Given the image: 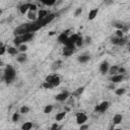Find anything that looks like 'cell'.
Here are the masks:
<instances>
[{
	"label": "cell",
	"instance_id": "cell-24",
	"mask_svg": "<svg viewBox=\"0 0 130 130\" xmlns=\"http://www.w3.org/2000/svg\"><path fill=\"white\" fill-rule=\"evenodd\" d=\"M65 116H66V112H60V113H58L57 115H56V117H55V119H56V121H61V120H63L64 118H65Z\"/></svg>",
	"mask_w": 130,
	"mask_h": 130
},
{
	"label": "cell",
	"instance_id": "cell-32",
	"mask_svg": "<svg viewBox=\"0 0 130 130\" xmlns=\"http://www.w3.org/2000/svg\"><path fill=\"white\" fill-rule=\"evenodd\" d=\"M30 112V108L28 106H22L20 108V114H28Z\"/></svg>",
	"mask_w": 130,
	"mask_h": 130
},
{
	"label": "cell",
	"instance_id": "cell-7",
	"mask_svg": "<svg viewBox=\"0 0 130 130\" xmlns=\"http://www.w3.org/2000/svg\"><path fill=\"white\" fill-rule=\"evenodd\" d=\"M69 32H70V30H64L62 34H60L59 37H58V42L63 44L65 41L68 39V34H69Z\"/></svg>",
	"mask_w": 130,
	"mask_h": 130
},
{
	"label": "cell",
	"instance_id": "cell-29",
	"mask_svg": "<svg viewBox=\"0 0 130 130\" xmlns=\"http://www.w3.org/2000/svg\"><path fill=\"white\" fill-rule=\"evenodd\" d=\"M53 111V106L52 105H47L44 109V113L45 114H50L51 112Z\"/></svg>",
	"mask_w": 130,
	"mask_h": 130
},
{
	"label": "cell",
	"instance_id": "cell-1",
	"mask_svg": "<svg viewBox=\"0 0 130 130\" xmlns=\"http://www.w3.org/2000/svg\"><path fill=\"white\" fill-rule=\"evenodd\" d=\"M16 76V72L14 70V68L11 65H7L5 68V73H4V80L6 84H11L12 81L15 79Z\"/></svg>",
	"mask_w": 130,
	"mask_h": 130
},
{
	"label": "cell",
	"instance_id": "cell-20",
	"mask_svg": "<svg viewBox=\"0 0 130 130\" xmlns=\"http://www.w3.org/2000/svg\"><path fill=\"white\" fill-rule=\"evenodd\" d=\"M90 55H81V56H79L77 58V60H78L79 63H86L88 61H90Z\"/></svg>",
	"mask_w": 130,
	"mask_h": 130
},
{
	"label": "cell",
	"instance_id": "cell-11",
	"mask_svg": "<svg viewBox=\"0 0 130 130\" xmlns=\"http://www.w3.org/2000/svg\"><path fill=\"white\" fill-rule=\"evenodd\" d=\"M109 106H110L109 102H107V101L102 102V103L99 105V112H100V113H105V112L108 110Z\"/></svg>",
	"mask_w": 130,
	"mask_h": 130
},
{
	"label": "cell",
	"instance_id": "cell-3",
	"mask_svg": "<svg viewBox=\"0 0 130 130\" xmlns=\"http://www.w3.org/2000/svg\"><path fill=\"white\" fill-rule=\"evenodd\" d=\"M46 82H49V84H51L53 86V88L55 86H58L61 82V79L60 77L57 75V74H51V75H49L46 77Z\"/></svg>",
	"mask_w": 130,
	"mask_h": 130
},
{
	"label": "cell",
	"instance_id": "cell-10",
	"mask_svg": "<svg viewBox=\"0 0 130 130\" xmlns=\"http://www.w3.org/2000/svg\"><path fill=\"white\" fill-rule=\"evenodd\" d=\"M20 37L22 43H26V42H30L32 38H34V34H32V32H26V34L20 36Z\"/></svg>",
	"mask_w": 130,
	"mask_h": 130
},
{
	"label": "cell",
	"instance_id": "cell-40",
	"mask_svg": "<svg viewBox=\"0 0 130 130\" xmlns=\"http://www.w3.org/2000/svg\"><path fill=\"white\" fill-rule=\"evenodd\" d=\"M81 13H82V8H81V7H78V8L75 10V13H74V15H75L76 18H77V16H79Z\"/></svg>",
	"mask_w": 130,
	"mask_h": 130
},
{
	"label": "cell",
	"instance_id": "cell-5",
	"mask_svg": "<svg viewBox=\"0 0 130 130\" xmlns=\"http://www.w3.org/2000/svg\"><path fill=\"white\" fill-rule=\"evenodd\" d=\"M111 43L116 46H124L127 43V39L126 38H112Z\"/></svg>",
	"mask_w": 130,
	"mask_h": 130
},
{
	"label": "cell",
	"instance_id": "cell-34",
	"mask_svg": "<svg viewBox=\"0 0 130 130\" xmlns=\"http://www.w3.org/2000/svg\"><path fill=\"white\" fill-rule=\"evenodd\" d=\"M44 88H46V90H51V88H53V86L51 84H49V82H45L43 84V86H42Z\"/></svg>",
	"mask_w": 130,
	"mask_h": 130
},
{
	"label": "cell",
	"instance_id": "cell-17",
	"mask_svg": "<svg viewBox=\"0 0 130 130\" xmlns=\"http://www.w3.org/2000/svg\"><path fill=\"white\" fill-rule=\"evenodd\" d=\"M30 3H24V4H22V5L20 6V11L22 14H24V13H26V12L28 11V9H30Z\"/></svg>",
	"mask_w": 130,
	"mask_h": 130
},
{
	"label": "cell",
	"instance_id": "cell-28",
	"mask_svg": "<svg viewBox=\"0 0 130 130\" xmlns=\"http://www.w3.org/2000/svg\"><path fill=\"white\" fill-rule=\"evenodd\" d=\"M125 92H126V90L124 88H117L115 90V94L117 96H123V94H125Z\"/></svg>",
	"mask_w": 130,
	"mask_h": 130
},
{
	"label": "cell",
	"instance_id": "cell-13",
	"mask_svg": "<svg viewBox=\"0 0 130 130\" xmlns=\"http://www.w3.org/2000/svg\"><path fill=\"white\" fill-rule=\"evenodd\" d=\"M49 15V11L46 10V9H41L39 11V14H38V20H42L44 18H46L47 16Z\"/></svg>",
	"mask_w": 130,
	"mask_h": 130
},
{
	"label": "cell",
	"instance_id": "cell-33",
	"mask_svg": "<svg viewBox=\"0 0 130 130\" xmlns=\"http://www.w3.org/2000/svg\"><path fill=\"white\" fill-rule=\"evenodd\" d=\"M26 50H28V46H26V45H24V44H22V45L18 47V51H20L22 53H24Z\"/></svg>",
	"mask_w": 130,
	"mask_h": 130
},
{
	"label": "cell",
	"instance_id": "cell-23",
	"mask_svg": "<svg viewBox=\"0 0 130 130\" xmlns=\"http://www.w3.org/2000/svg\"><path fill=\"white\" fill-rule=\"evenodd\" d=\"M79 37H80L79 35H77V34H74V35H72V36L68 37V40H69V42H70V43H72V44L75 46V43H76V41L78 40V38H79Z\"/></svg>",
	"mask_w": 130,
	"mask_h": 130
},
{
	"label": "cell",
	"instance_id": "cell-8",
	"mask_svg": "<svg viewBox=\"0 0 130 130\" xmlns=\"http://www.w3.org/2000/svg\"><path fill=\"white\" fill-rule=\"evenodd\" d=\"M124 80V75H121V74H116V75H113L111 77V81L112 84H120Z\"/></svg>",
	"mask_w": 130,
	"mask_h": 130
},
{
	"label": "cell",
	"instance_id": "cell-45",
	"mask_svg": "<svg viewBox=\"0 0 130 130\" xmlns=\"http://www.w3.org/2000/svg\"><path fill=\"white\" fill-rule=\"evenodd\" d=\"M55 34V32H49V35H50V36H53Z\"/></svg>",
	"mask_w": 130,
	"mask_h": 130
},
{
	"label": "cell",
	"instance_id": "cell-14",
	"mask_svg": "<svg viewBox=\"0 0 130 130\" xmlns=\"http://www.w3.org/2000/svg\"><path fill=\"white\" fill-rule=\"evenodd\" d=\"M122 119H123V117H122L121 114H116V115L113 117V124H114V125L120 124V123L122 122Z\"/></svg>",
	"mask_w": 130,
	"mask_h": 130
},
{
	"label": "cell",
	"instance_id": "cell-2",
	"mask_svg": "<svg viewBox=\"0 0 130 130\" xmlns=\"http://www.w3.org/2000/svg\"><path fill=\"white\" fill-rule=\"evenodd\" d=\"M28 30H30V24H24L16 28L13 32V34L16 37H20V36H22V35L26 34V32H28Z\"/></svg>",
	"mask_w": 130,
	"mask_h": 130
},
{
	"label": "cell",
	"instance_id": "cell-38",
	"mask_svg": "<svg viewBox=\"0 0 130 130\" xmlns=\"http://www.w3.org/2000/svg\"><path fill=\"white\" fill-rule=\"evenodd\" d=\"M37 8H38V6L36 5V4H32V3H30V11H32V12H35L36 10H37Z\"/></svg>",
	"mask_w": 130,
	"mask_h": 130
},
{
	"label": "cell",
	"instance_id": "cell-39",
	"mask_svg": "<svg viewBox=\"0 0 130 130\" xmlns=\"http://www.w3.org/2000/svg\"><path fill=\"white\" fill-rule=\"evenodd\" d=\"M127 71H126V69L124 68V67H119V69H118V72H117V74L119 73V74H121V75H124L125 73H126Z\"/></svg>",
	"mask_w": 130,
	"mask_h": 130
},
{
	"label": "cell",
	"instance_id": "cell-15",
	"mask_svg": "<svg viewBox=\"0 0 130 130\" xmlns=\"http://www.w3.org/2000/svg\"><path fill=\"white\" fill-rule=\"evenodd\" d=\"M98 12H99V9H98V8H94V9L90 10V13H88V20H94L96 16L98 15Z\"/></svg>",
	"mask_w": 130,
	"mask_h": 130
},
{
	"label": "cell",
	"instance_id": "cell-48",
	"mask_svg": "<svg viewBox=\"0 0 130 130\" xmlns=\"http://www.w3.org/2000/svg\"><path fill=\"white\" fill-rule=\"evenodd\" d=\"M0 65H1V60H0Z\"/></svg>",
	"mask_w": 130,
	"mask_h": 130
},
{
	"label": "cell",
	"instance_id": "cell-9",
	"mask_svg": "<svg viewBox=\"0 0 130 130\" xmlns=\"http://www.w3.org/2000/svg\"><path fill=\"white\" fill-rule=\"evenodd\" d=\"M109 67H110V65H109V62H108V61H104V62H102L101 65H100V71L102 72V74H106V73H108Z\"/></svg>",
	"mask_w": 130,
	"mask_h": 130
},
{
	"label": "cell",
	"instance_id": "cell-18",
	"mask_svg": "<svg viewBox=\"0 0 130 130\" xmlns=\"http://www.w3.org/2000/svg\"><path fill=\"white\" fill-rule=\"evenodd\" d=\"M26 59H28V56L26 53H20L18 55V57H16V60H18V62L20 63H24L26 62Z\"/></svg>",
	"mask_w": 130,
	"mask_h": 130
},
{
	"label": "cell",
	"instance_id": "cell-35",
	"mask_svg": "<svg viewBox=\"0 0 130 130\" xmlns=\"http://www.w3.org/2000/svg\"><path fill=\"white\" fill-rule=\"evenodd\" d=\"M20 114L14 113V114H13V116H12V121H13V122H18V121L20 120Z\"/></svg>",
	"mask_w": 130,
	"mask_h": 130
},
{
	"label": "cell",
	"instance_id": "cell-43",
	"mask_svg": "<svg viewBox=\"0 0 130 130\" xmlns=\"http://www.w3.org/2000/svg\"><path fill=\"white\" fill-rule=\"evenodd\" d=\"M50 130H58V124H57V123H54V124L52 125V127H51Z\"/></svg>",
	"mask_w": 130,
	"mask_h": 130
},
{
	"label": "cell",
	"instance_id": "cell-19",
	"mask_svg": "<svg viewBox=\"0 0 130 130\" xmlns=\"http://www.w3.org/2000/svg\"><path fill=\"white\" fill-rule=\"evenodd\" d=\"M6 51L8 52V54L14 56V55H18V49H16V47H8V48H6Z\"/></svg>",
	"mask_w": 130,
	"mask_h": 130
},
{
	"label": "cell",
	"instance_id": "cell-22",
	"mask_svg": "<svg viewBox=\"0 0 130 130\" xmlns=\"http://www.w3.org/2000/svg\"><path fill=\"white\" fill-rule=\"evenodd\" d=\"M61 64H62L61 60L55 61V62L52 64V70H53V71H56V70H58V69L61 67Z\"/></svg>",
	"mask_w": 130,
	"mask_h": 130
},
{
	"label": "cell",
	"instance_id": "cell-36",
	"mask_svg": "<svg viewBox=\"0 0 130 130\" xmlns=\"http://www.w3.org/2000/svg\"><path fill=\"white\" fill-rule=\"evenodd\" d=\"M116 38H124V34H123V32L121 30H116Z\"/></svg>",
	"mask_w": 130,
	"mask_h": 130
},
{
	"label": "cell",
	"instance_id": "cell-26",
	"mask_svg": "<svg viewBox=\"0 0 130 130\" xmlns=\"http://www.w3.org/2000/svg\"><path fill=\"white\" fill-rule=\"evenodd\" d=\"M84 86H81V88H78L76 90H74L73 92H72V96H79L81 94L84 92Z\"/></svg>",
	"mask_w": 130,
	"mask_h": 130
},
{
	"label": "cell",
	"instance_id": "cell-6",
	"mask_svg": "<svg viewBox=\"0 0 130 130\" xmlns=\"http://www.w3.org/2000/svg\"><path fill=\"white\" fill-rule=\"evenodd\" d=\"M68 96H69V92H62L58 94L55 96V99H56V101H58V102H65V101L68 99Z\"/></svg>",
	"mask_w": 130,
	"mask_h": 130
},
{
	"label": "cell",
	"instance_id": "cell-47",
	"mask_svg": "<svg viewBox=\"0 0 130 130\" xmlns=\"http://www.w3.org/2000/svg\"><path fill=\"white\" fill-rule=\"evenodd\" d=\"M2 12H3V11H2V9H0V15L2 14Z\"/></svg>",
	"mask_w": 130,
	"mask_h": 130
},
{
	"label": "cell",
	"instance_id": "cell-4",
	"mask_svg": "<svg viewBox=\"0 0 130 130\" xmlns=\"http://www.w3.org/2000/svg\"><path fill=\"white\" fill-rule=\"evenodd\" d=\"M88 116L84 113H76V123L78 125H82L86 122Z\"/></svg>",
	"mask_w": 130,
	"mask_h": 130
},
{
	"label": "cell",
	"instance_id": "cell-12",
	"mask_svg": "<svg viewBox=\"0 0 130 130\" xmlns=\"http://www.w3.org/2000/svg\"><path fill=\"white\" fill-rule=\"evenodd\" d=\"M74 49H75V48H68V47H65V48L63 49V55H64L65 57H69V56H71V55L74 53Z\"/></svg>",
	"mask_w": 130,
	"mask_h": 130
},
{
	"label": "cell",
	"instance_id": "cell-30",
	"mask_svg": "<svg viewBox=\"0 0 130 130\" xmlns=\"http://www.w3.org/2000/svg\"><path fill=\"white\" fill-rule=\"evenodd\" d=\"M13 43H14V45L16 46V47H20L22 43V40H20V37H15L14 38V40H13Z\"/></svg>",
	"mask_w": 130,
	"mask_h": 130
},
{
	"label": "cell",
	"instance_id": "cell-25",
	"mask_svg": "<svg viewBox=\"0 0 130 130\" xmlns=\"http://www.w3.org/2000/svg\"><path fill=\"white\" fill-rule=\"evenodd\" d=\"M32 128V122H24L22 126V130H30Z\"/></svg>",
	"mask_w": 130,
	"mask_h": 130
},
{
	"label": "cell",
	"instance_id": "cell-41",
	"mask_svg": "<svg viewBox=\"0 0 130 130\" xmlns=\"http://www.w3.org/2000/svg\"><path fill=\"white\" fill-rule=\"evenodd\" d=\"M88 124H82V125H80L79 127V130H88Z\"/></svg>",
	"mask_w": 130,
	"mask_h": 130
},
{
	"label": "cell",
	"instance_id": "cell-44",
	"mask_svg": "<svg viewBox=\"0 0 130 130\" xmlns=\"http://www.w3.org/2000/svg\"><path fill=\"white\" fill-rule=\"evenodd\" d=\"M109 88H110V90H115V84H111L109 86Z\"/></svg>",
	"mask_w": 130,
	"mask_h": 130
},
{
	"label": "cell",
	"instance_id": "cell-16",
	"mask_svg": "<svg viewBox=\"0 0 130 130\" xmlns=\"http://www.w3.org/2000/svg\"><path fill=\"white\" fill-rule=\"evenodd\" d=\"M118 69H119V66H118V65H113V66L109 67L108 72H109V74H110V75H112V76H113V75H116V74H117Z\"/></svg>",
	"mask_w": 130,
	"mask_h": 130
},
{
	"label": "cell",
	"instance_id": "cell-46",
	"mask_svg": "<svg viewBox=\"0 0 130 130\" xmlns=\"http://www.w3.org/2000/svg\"><path fill=\"white\" fill-rule=\"evenodd\" d=\"M114 130H122V129H120V128H116L115 129V128H114Z\"/></svg>",
	"mask_w": 130,
	"mask_h": 130
},
{
	"label": "cell",
	"instance_id": "cell-31",
	"mask_svg": "<svg viewBox=\"0 0 130 130\" xmlns=\"http://www.w3.org/2000/svg\"><path fill=\"white\" fill-rule=\"evenodd\" d=\"M82 45H84V38H82V37H79L78 40H77L76 43H75V46H76V47H81Z\"/></svg>",
	"mask_w": 130,
	"mask_h": 130
},
{
	"label": "cell",
	"instance_id": "cell-27",
	"mask_svg": "<svg viewBox=\"0 0 130 130\" xmlns=\"http://www.w3.org/2000/svg\"><path fill=\"white\" fill-rule=\"evenodd\" d=\"M36 13L35 12H32V11H28V18L30 20H32V22H36Z\"/></svg>",
	"mask_w": 130,
	"mask_h": 130
},
{
	"label": "cell",
	"instance_id": "cell-42",
	"mask_svg": "<svg viewBox=\"0 0 130 130\" xmlns=\"http://www.w3.org/2000/svg\"><path fill=\"white\" fill-rule=\"evenodd\" d=\"M90 42H92V38H90V37H86V40L84 39V43H86V44H90Z\"/></svg>",
	"mask_w": 130,
	"mask_h": 130
},
{
	"label": "cell",
	"instance_id": "cell-21",
	"mask_svg": "<svg viewBox=\"0 0 130 130\" xmlns=\"http://www.w3.org/2000/svg\"><path fill=\"white\" fill-rule=\"evenodd\" d=\"M41 3L46 6H53L56 4V0H42Z\"/></svg>",
	"mask_w": 130,
	"mask_h": 130
},
{
	"label": "cell",
	"instance_id": "cell-37",
	"mask_svg": "<svg viewBox=\"0 0 130 130\" xmlns=\"http://www.w3.org/2000/svg\"><path fill=\"white\" fill-rule=\"evenodd\" d=\"M5 52H6V47L0 44V56H1V55H3Z\"/></svg>",
	"mask_w": 130,
	"mask_h": 130
}]
</instances>
